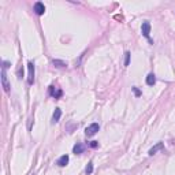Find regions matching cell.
I'll list each match as a JSON object with an SVG mask.
<instances>
[{"instance_id":"9a60e30c","label":"cell","mask_w":175,"mask_h":175,"mask_svg":"<svg viewBox=\"0 0 175 175\" xmlns=\"http://www.w3.org/2000/svg\"><path fill=\"white\" fill-rule=\"evenodd\" d=\"M97 145H98L97 141H92V142H90V146H92V148H97Z\"/></svg>"},{"instance_id":"9c48e42d","label":"cell","mask_w":175,"mask_h":175,"mask_svg":"<svg viewBox=\"0 0 175 175\" xmlns=\"http://www.w3.org/2000/svg\"><path fill=\"white\" fill-rule=\"evenodd\" d=\"M60 116H62V110L60 108H55V112H53V116H52V123L59 122Z\"/></svg>"},{"instance_id":"8fae6325","label":"cell","mask_w":175,"mask_h":175,"mask_svg":"<svg viewBox=\"0 0 175 175\" xmlns=\"http://www.w3.org/2000/svg\"><path fill=\"white\" fill-rule=\"evenodd\" d=\"M146 84H148L149 86H153V85L156 84V77H155V74H149L148 77H146Z\"/></svg>"},{"instance_id":"2e32d148","label":"cell","mask_w":175,"mask_h":175,"mask_svg":"<svg viewBox=\"0 0 175 175\" xmlns=\"http://www.w3.org/2000/svg\"><path fill=\"white\" fill-rule=\"evenodd\" d=\"M133 90H134V93L137 94V96H140V94H141V92H140V90H138V89H137V88H133Z\"/></svg>"},{"instance_id":"52a82bcc","label":"cell","mask_w":175,"mask_h":175,"mask_svg":"<svg viewBox=\"0 0 175 175\" xmlns=\"http://www.w3.org/2000/svg\"><path fill=\"white\" fill-rule=\"evenodd\" d=\"M49 93H51V96H53L55 98H59L63 94V92L60 90V89H55V86H51L49 88Z\"/></svg>"},{"instance_id":"30bf717a","label":"cell","mask_w":175,"mask_h":175,"mask_svg":"<svg viewBox=\"0 0 175 175\" xmlns=\"http://www.w3.org/2000/svg\"><path fill=\"white\" fill-rule=\"evenodd\" d=\"M84 145L81 144V142H78V144H75L74 145V148H73V152H74L75 155H81L82 152H84Z\"/></svg>"},{"instance_id":"ba28073f","label":"cell","mask_w":175,"mask_h":175,"mask_svg":"<svg viewBox=\"0 0 175 175\" xmlns=\"http://www.w3.org/2000/svg\"><path fill=\"white\" fill-rule=\"evenodd\" d=\"M67 163H69V156L67 155L60 156V159L56 161V164H58L59 167H65V165H67Z\"/></svg>"},{"instance_id":"5bb4252c","label":"cell","mask_w":175,"mask_h":175,"mask_svg":"<svg viewBox=\"0 0 175 175\" xmlns=\"http://www.w3.org/2000/svg\"><path fill=\"white\" fill-rule=\"evenodd\" d=\"M129 63H130V52L127 51L125 53V66H129Z\"/></svg>"},{"instance_id":"277c9868","label":"cell","mask_w":175,"mask_h":175,"mask_svg":"<svg viewBox=\"0 0 175 175\" xmlns=\"http://www.w3.org/2000/svg\"><path fill=\"white\" fill-rule=\"evenodd\" d=\"M34 11H36L37 15H43L44 12H45V6H44L41 2L34 3Z\"/></svg>"},{"instance_id":"6da1fadb","label":"cell","mask_w":175,"mask_h":175,"mask_svg":"<svg viewBox=\"0 0 175 175\" xmlns=\"http://www.w3.org/2000/svg\"><path fill=\"white\" fill-rule=\"evenodd\" d=\"M98 129H100L98 123H92V125H89L86 129H85V134H86V137H93L98 131Z\"/></svg>"},{"instance_id":"7c38bea8","label":"cell","mask_w":175,"mask_h":175,"mask_svg":"<svg viewBox=\"0 0 175 175\" xmlns=\"http://www.w3.org/2000/svg\"><path fill=\"white\" fill-rule=\"evenodd\" d=\"M53 66H56V67H59V69H62V67H66V63L65 62H62V60H53Z\"/></svg>"},{"instance_id":"4fadbf2b","label":"cell","mask_w":175,"mask_h":175,"mask_svg":"<svg viewBox=\"0 0 175 175\" xmlns=\"http://www.w3.org/2000/svg\"><path fill=\"white\" fill-rule=\"evenodd\" d=\"M92 171H93V163L90 161V163H89V164L86 165V170H85V173H86V174L89 175V174H92Z\"/></svg>"},{"instance_id":"8992f818","label":"cell","mask_w":175,"mask_h":175,"mask_svg":"<svg viewBox=\"0 0 175 175\" xmlns=\"http://www.w3.org/2000/svg\"><path fill=\"white\" fill-rule=\"evenodd\" d=\"M163 148H164L163 142H157V144H156V145L153 146V148H151V149H149V152H148V153H149V156H153V155L156 153V152H157V151H161V149H163Z\"/></svg>"},{"instance_id":"7a4b0ae2","label":"cell","mask_w":175,"mask_h":175,"mask_svg":"<svg viewBox=\"0 0 175 175\" xmlns=\"http://www.w3.org/2000/svg\"><path fill=\"white\" fill-rule=\"evenodd\" d=\"M141 31H142V34H144V37H146V39L153 44V41L151 40V37H149V33H151V23H149V22H144V23H142Z\"/></svg>"},{"instance_id":"5b68a950","label":"cell","mask_w":175,"mask_h":175,"mask_svg":"<svg viewBox=\"0 0 175 175\" xmlns=\"http://www.w3.org/2000/svg\"><path fill=\"white\" fill-rule=\"evenodd\" d=\"M27 69H29V84L31 85L34 82V65H33V62L27 63Z\"/></svg>"},{"instance_id":"3957f363","label":"cell","mask_w":175,"mask_h":175,"mask_svg":"<svg viewBox=\"0 0 175 175\" xmlns=\"http://www.w3.org/2000/svg\"><path fill=\"white\" fill-rule=\"evenodd\" d=\"M2 84H3V88H4L6 92H10V84H8L7 74H6V69L4 67H2Z\"/></svg>"}]
</instances>
